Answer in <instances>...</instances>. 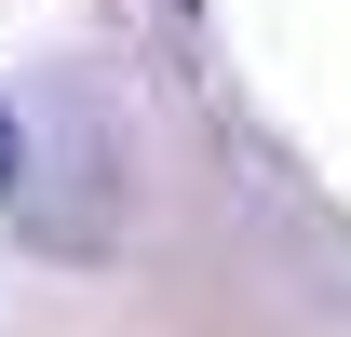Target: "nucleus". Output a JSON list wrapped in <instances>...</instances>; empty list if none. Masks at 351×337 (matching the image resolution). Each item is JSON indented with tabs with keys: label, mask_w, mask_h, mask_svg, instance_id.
I'll use <instances>...</instances> for the list:
<instances>
[{
	"label": "nucleus",
	"mask_w": 351,
	"mask_h": 337,
	"mask_svg": "<svg viewBox=\"0 0 351 337\" xmlns=\"http://www.w3.org/2000/svg\"><path fill=\"white\" fill-rule=\"evenodd\" d=\"M14 175H27V149H14V108H0V203H14Z\"/></svg>",
	"instance_id": "1"
}]
</instances>
